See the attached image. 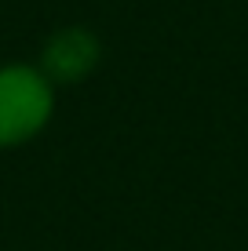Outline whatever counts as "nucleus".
Segmentation results:
<instances>
[{
  "label": "nucleus",
  "instance_id": "1",
  "mask_svg": "<svg viewBox=\"0 0 248 251\" xmlns=\"http://www.w3.org/2000/svg\"><path fill=\"white\" fill-rule=\"evenodd\" d=\"M55 84L37 62L0 66V150H22L55 117Z\"/></svg>",
  "mask_w": 248,
  "mask_h": 251
},
{
  "label": "nucleus",
  "instance_id": "2",
  "mask_svg": "<svg viewBox=\"0 0 248 251\" xmlns=\"http://www.w3.org/2000/svg\"><path fill=\"white\" fill-rule=\"evenodd\" d=\"M99 58H102V40L88 25H58L40 48L37 69L55 88H73L95 73Z\"/></svg>",
  "mask_w": 248,
  "mask_h": 251
}]
</instances>
